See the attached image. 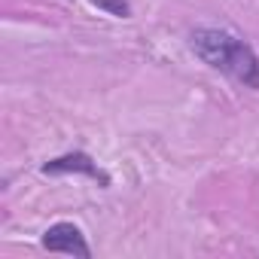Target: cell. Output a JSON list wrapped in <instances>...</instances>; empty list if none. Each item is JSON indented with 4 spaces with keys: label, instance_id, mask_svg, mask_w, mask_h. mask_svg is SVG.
Here are the masks:
<instances>
[{
    "label": "cell",
    "instance_id": "1",
    "mask_svg": "<svg viewBox=\"0 0 259 259\" xmlns=\"http://www.w3.org/2000/svg\"><path fill=\"white\" fill-rule=\"evenodd\" d=\"M189 49L207 67L220 70L244 89L259 92V55L244 37L226 28H195L189 31Z\"/></svg>",
    "mask_w": 259,
    "mask_h": 259
},
{
    "label": "cell",
    "instance_id": "2",
    "mask_svg": "<svg viewBox=\"0 0 259 259\" xmlns=\"http://www.w3.org/2000/svg\"><path fill=\"white\" fill-rule=\"evenodd\" d=\"M43 247L52 253H64V256H82V259L92 256V247H89L82 229L76 223H67V220H61L43 232Z\"/></svg>",
    "mask_w": 259,
    "mask_h": 259
},
{
    "label": "cell",
    "instance_id": "3",
    "mask_svg": "<svg viewBox=\"0 0 259 259\" xmlns=\"http://www.w3.org/2000/svg\"><path fill=\"white\" fill-rule=\"evenodd\" d=\"M43 174H82L95 183H101L104 189L110 186V174L89 156V153H64V156H55L43 165Z\"/></svg>",
    "mask_w": 259,
    "mask_h": 259
},
{
    "label": "cell",
    "instance_id": "4",
    "mask_svg": "<svg viewBox=\"0 0 259 259\" xmlns=\"http://www.w3.org/2000/svg\"><path fill=\"white\" fill-rule=\"evenodd\" d=\"M92 7H98L104 16H113V19H128L132 16V4L128 0H89Z\"/></svg>",
    "mask_w": 259,
    "mask_h": 259
}]
</instances>
